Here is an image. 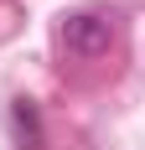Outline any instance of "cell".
<instances>
[{
  "label": "cell",
  "instance_id": "1",
  "mask_svg": "<svg viewBox=\"0 0 145 150\" xmlns=\"http://www.w3.org/2000/svg\"><path fill=\"white\" fill-rule=\"evenodd\" d=\"M57 42L68 47V52H78V57H99V52H109V42H114V26H109V16L78 11V16H62Z\"/></svg>",
  "mask_w": 145,
  "mask_h": 150
}]
</instances>
